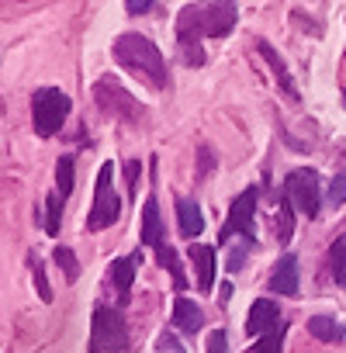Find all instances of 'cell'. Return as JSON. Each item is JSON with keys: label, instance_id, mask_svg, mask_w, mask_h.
<instances>
[{"label": "cell", "instance_id": "obj_1", "mask_svg": "<svg viewBox=\"0 0 346 353\" xmlns=\"http://www.w3.org/2000/svg\"><path fill=\"white\" fill-rule=\"evenodd\" d=\"M239 21V8L236 0H212V4H191L181 11L177 21V42H181V56L187 66H201L205 52H201V39H225Z\"/></svg>", "mask_w": 346, "mask_h": 353}, {"label": "cell", "instance_id": "obj_2", "mask_svg": "<svg viewBox=\"0 0 346 353\" xmlns=\"http://www.w3.org/2000/svg\"><path fill=\"white\" fill-rule=\"evenodd\" d=\"M111 52H114V59H118L128 73L142 77L152 90H163V87L170 83L166 59H163V52H159L145 35H139V32H125V35H118V39H114Z\"/></svg>", "mask_w": 346, "mask_h": 353}, {"label": "cell", "instance_id": "obj_3", "mask_svg": "<svg viewBox=\"0 0 346 353\" xmlns=\"http://www.w3.org/2000/svg\"><path fill=\"white\" fill-rule=\"evenodd\" d=\"M66 114H70V97L56 87H39L32 94V125L42 139H52L63 125H66Z\"/></svg>", "mask_w": 346, "mask_h": 353}, {"label": "cell", "instance_id": "obj_4", "mask_svg": "<svg viewBox=\"0 0 346 353\" xmlns=\"http://www.w3.org/2000/svg\"><path fill=\"white\" fill-rule=\"evenodd\" d=\"M118 215H121V198H118V191H114V166L104 163V166L97 170L94 208H90V215H87V229H90V232H101V229L114 225Z\"/></svg>", "mask_w": 346, "mask_h": 353}, {"label": "cell", "instance_id": "obj_5", "mask_svg": "<svg viewBox=\"0 0 346 353\" xmlns=\"http://www.w3.org/2000/svg\"><path fill=\"white\" fill-rule=\"evenodd\" d=\"M128 346V325L121 308H97L90 322V353H121Z\"/></svg>", "mask_w": 346, "mask_h": 353}, {"label": "cell", "instance_id": "obj_6", "mask_svg": "<svg viewBox=\"0 0 346 353\" xmlns=\"http://www.w3.org/2000/svg\"><path fill=\"white\" fill-rule=\"evenodd\" d=\"M94 97H97V108H101L104 114L121 118V121H128V125H135V121L145 114L142 104H139L118 80H111V77H104V80L94 83Z\"/></svg>", "mask_w": 346, "mask_h": 353}, {"label": "cell", "instance_id": "obj_7", "mask_svg": "<svg viewBox=\"0 0 346 353\" xmlns=\"http://www.w3.org/2000/svg\"><path fill=\"white\" fill-rule=\"evenodd\" d=\"M284 194L291 198L294 212H301L305 219H315L322 208V191H318V173L315 170H291L284 176Z\"/></svg>", "mask_w": 346, "mask_h": 353}, {"label": "cell", "instance_id": "obj_8", "mask_svg": "<svg viewBox=\"0 0 346 353\" xmlns=\"http://www.w3.org/2000/svg\"><path fill=\"white\" fill-rule=\"evenodd\" d=\"M256 188H250V191H243L236 201H232V208H229V219H225V225H222V232H218V243H232L236 236H246V239H253V215H256Z\"/></svg>", "mask_w": 346, "mask_h": 353}, {"label": "cell", "instance_id": "obj_9", "mask_svg": "<svg viewBox=\"0 0 346 353\" xmlns=\"http://www.w3.org/2000/svg\"><path fill=\"white\" fill-rule=\"evenodd\" d=\"M274 325H281V308L270 301V298H256L250 305V315H246V336L250 339H260L263 332H270Z\"/></svg>", "mask_w": 346, "mask_h": 353}, {"label": "cell", "instance_id": "obj_10", "mask_svg": "<svg viewBox=\"0 0 346 353\" xmlns=\"http://www.w3.org/2000/svg\"><path fill=\"white\" fill-rule=\"evenodd\" d=\"M267 284H270L274 294L294 298V294H298V256H294V253H284V256L277 260V267H274V274H270Z\"/></svg>", "mask_w": 346, "mask_h": 353}, {"label": "cell", "instance_id": "obj_11", "mask_svg": "<svg viewBox=\"0 0 346 353\" xmlns=\"http://www.w3.org/2000/svg\"><path fill=\"white\" fill-rule=\"evenodd\" d=\"M187 256H191V263H194V270H198V291H201V294H212V288H215V250L194 243V246L187 250Z\"/></svg>", "mask_w": 346, "mask_h": 353}, {"label": "cell", "instance_id": "obj_12", "mask_svg": "<svg viewBox=\"0 0 346 353\" xmlns=\"http://www.w3.org/2000/svg\"><path fill=\"white\" fill-rule=\"evenodd\" d=\"M135 263H139V253L121 256V260H114V263L108 267V281H111L114 291H118V305L128 301V291H132V281H135Z\"/></svg>", "mask_w": 346, "mask_h": 353}, {"label": "cell", "instance_id": "obj_13", "mask_svg": "<svg viewBox=\"0 0 346 353\" xmlns=\"http://www.w3.org/2000/svg\"><path fill=\"white\" fill-rule=\"evenodd\" d=\"M256 49H260V56L267 59V66L274 70V80H277L281 94H284L287 101H298V87H294V80H291V73H287L284 59H281V56L274 52V46H270V42H256Z\"/></svg>", "mask_w": 346, "mask_h": 353}, {"label": "cell", "instance_id": "obj_14", "mask_svg": "<svg viewBox=\"0 0 346 353\" xmlns=\"http://www.w3.org/2000/svg\"><path fill=\"white\" fill-rule=\"evenodd\" d=\"M177 229H181L184 239L201 236V229H205V212L198 208L194 198H177Z\"/></svg>", "mask_w": 346, "mask_h": 353}, {"label": "cell", "instance_id": "obj_15", "mask_svg": "<svg viewBox=\"0 0 346 353\" xmlns=\"http://www.w3.org/2000/svg\"><path fill=\"white\" fill-rule=\"evenodd\" d=\"M173 325L177 329H184V332H201L205 329V312H201V305L198 301H191V298H177L173 301Z\"/></svg>", "mask_w": 346, "mask_h": 353}, {"label": "cell", "instance_id": "obj_16", "mask_svg": "<svg viewBox=\"0 0 346 353\" xmlns=\"http://www.w3.org/2000/svg\"><path fill=\"white\" fill-rule=\"evenodd\" d=\"M142 246H163V222H159V205L156 198H145L142 205V232H139Z\"/></svg>", "mask_w": 346, "mask_h": 353}, {"label": "cell", "instance_id": "obj_17", "mask_svg": "<svg viewBox=\"0 0 346 353\" xmlns=\"http://www.w3.org/2000/svg\"><path fill=\"white\" fill-rule=\"evenodd\" d=\"M308 332L322 343H343L346 339V329L332 319V315H312L308 319Z\"/></svg>", "mask_w": 346, "mask_h": 353}, {"label": "cell", "instance_id": "obj_18", "mask_svg": "<svg viewBox=\"0 0 346 353\" xmlns=\"http://www.w3.org/2000/svg\"><path fill=\"white\" fill-rule=\"evenodd\" d=\"M156 260H159V267L163 270H170V277H173V288L177 291H184L187 288V277H184V267H181V256H177V250L173 246H156Z\"/></svg>", "mask_w": 346, "mask_h": 353}, {"label": "cell", "instance_id": "obj_19", "mask_svg": "<svg viewBox=\"0 0 346 353\" xmlns=\"http://www.w3.org/2000/svg\"><path fill=\"white\" fill-rule=\"evenodd\" d=\"M277 212H281V225H274V232H277V243H287L294 236V205L287 194L277 198Z\"/></svg>", "mask_w": 346, "mask_h": 353}, {"label": "cell", "instance_id": "obj_20", "mask_svg": "<svg viewBox=\"0 0 346 353\" xmlns=\"http://www.w3.org/2000/svg\"><path fill=\"white\" fill-rule=\"evenodd\" d=\"M56 191L63 198L73 194V156H59V163H56Z\"/></svg>", "mask_w": 346, "mask_h": 353}, {"label": "cell", "instance_id": "obj_21", "mask_svg": "<svg viewBox=\"0 0 346 353\" xmlns=\"http://www.w3.org/2000/svg\"><path fill=\"white\" fill-rule=\"evenodd\" d=\"M329 260H332V277L339 281V288H346V236H339L329 250Z\"/></svg>", "mask_w": 346, "mask_h": 353}, {"label": "cell", "instance_id": "obj_22", "mask_svg": "<svg viewBox=\"0 0 346 353\" xmlns=\"http://www.w3.org/2000/svg\"><path fill=\"white\" fill-rule=\"evenodd\" d=\"M63 201H66V198H63L59 191L49 194V205H45V232H49V236L59 232V222H63Z\"/></svg>", "mask_w": 346, "mask_h": 353}, {"label": "cell", "instance_id": "obj_23", "mask_svg": "<svg viewBox=\"0 0 346 353\" xmlns=\"http://www.w3.org/2000/svg\"><path fill=\"white\" fill-rule=\"evenodd\" d=\"M281 346H284V325H274L253 343V353H281Z\"/></svg>", "mask_w": 346, "mask_h": 353}, {"label": "cell", "instance_id": "obj_24", "mask_svg": "<svg viewBox=\"0 0 346 353\" xmlns=\"http://www.w3.org/2000/svg\"><path fill=\"white\" fill-rule=\"evenodd\" d=\"M28 267H32V277H35V291H39V298H42V301H52V288H49L45 270H42V260H39L35 253H28Z\"/></svg>", "mask_w": 346, "mask_h": 353}, {"label": "cell", "instance_id": "obj_25", "mask_svg": "<svg viewBox=\"0 0 346 353\" xmlns=\"http://www.w3.org/2000/svg\"><path fill=\"white\" fill-rule=\"evenodd\" d=\"M56 263L63 267V274H66L70 281H77V277H80V263H77L73 250H66V246H56Z\"/></svg>", "mask_w": 346, "mask_h": 353}, {"label": "cell", "instance_id": "obj_26", "mask_svg": "<svg viewBox=\"0 0 346 353\" xmlns=\"http://www.w3.org/2000/svg\"><path fill=\"white\" fill-rule=\"evenodd\" d=\"M325 201H329L332 208L346 205V173H336V176H332V184H329V191H325Z\"/></svg>", "mask_w": 346, "mask_h": 353}, {"label": "cell", "instance_id": "obj_27", "mask_svg": "<svg viewBox=\"0 0 346 353\" xmlns=\"http://www.w3.org/2000/svg\"><path fill=\"white\" fill-rule=\"evenodd\" d=\"M250 246H253V239H246V236H243V239H239V243L229 250V260H225V267H229V270H239V267H243V260H246V250H250Z\"/></svg>", "mask_w": 346, "mask_h": 353}, {"label": "cell", "instance_id": "obj_28", "mask_svg": "<svg viewBox=\"0 0 346 353\" xmlns=\"http://www.w3.org/2000/svg\"><path fill=\"white\" fill-rule=\"evenodd\" d=\"M156 353H184V346H181V339L173 336V332H159V339H156Z\"/></svg>", "mask_w": 346, "mask_h": 353}, {"label": "cell", "instance_id": "obj_29", "mask_svg": "<svg viewBox=\"0 0 346 353\" xmlns=\"http://www.w3.org/2000/svg\"><path fill=\"white\" fill-rule=\"evenodd\" d=\"M208 353H229V336H225V329H215V332L208 336Z\"/></svg>", "mask_w": 346, "mask_h": 353}, {"label": "cell", "instance_id": "obj_30", "mask_svg": "<svg viewBox=\"0 0 346 353\" xmlns=\"http://www.w3.org/2000/svg\"><path fill=\"white\" fill-rule=\"evenodd\" d=\"M152 4H156V0H125V11H128L132 18H139V14H149Z\"/></svg>", "mask_w": 346, "mask_h": 353}, {"label": "cell", "instance_id": "obj_31", "mask_svg": "<svg viewBox=\"0 0 346 353\" xmlns=\"http://www.w3.org/2000/svg\"><path fill=\"white\" fill-rule=\"evenodd\" d=\"M139 159H132V163H125V181H128V191H135L139 188Z\"/></svg>", "mask_w": 346, "mask_h": 353}, {"label": "cell", "instance_id": "obj_32", "mask_svg": "<svg viewBox=\"0 0 346 353\" xmlns=\"http://www.w3.org/2000/svg\"><path fill=\"white\" fill-rule=\"evenodd\" d=\"M212 163H215V159H212V149H208V145H201V176H208V173H212Z\"/></svg>", "mask_w": 346, "mask_h": 353}]
</instances>
